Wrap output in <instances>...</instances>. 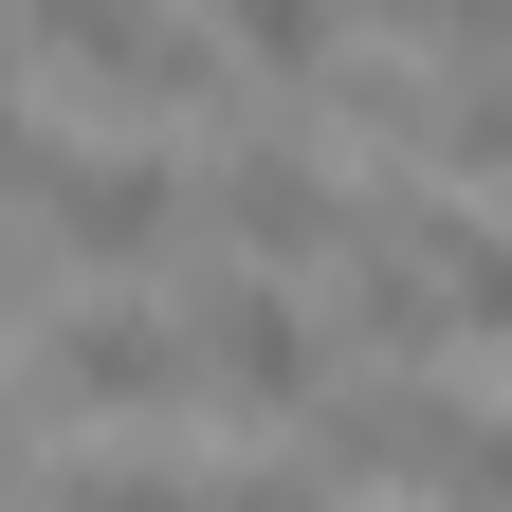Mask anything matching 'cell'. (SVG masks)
<instances>
[{
  "instance_id": "obj_1",
  "label": "cell",
  "mask_w": 512,
  "mask_h": 512,
  "mask_svg": "<svg viewBox=\"0 0 512 512\" xmlns=\"http://www.w3.org/2000/svg\"><path fill=\"white\" fill-rule=\"evenodd\" d=\"M183 384H202V403H256V421H293L311 403V311H293V275H183Z\"/></svg>"
},
{
  "instance_id": "obj_2",
  "label": "cell",
  "mask_w": 512,
  "mask_h": 512,
  "mask_svg": "<svg viewBox=\"0 0 512 512\" xmlns=\"http://www.w3.org/2000/svg\"><path fill=\"white\" fill-rule=\"evenodd\" d=\"M183 220H202L238 275H311V256H348V183L311 147H220L202 183H183Z\"/></svg>"
},
{
  "instance_id": "obj_3",
  "label": "cell",
  "mask_w": 512,
  "mask_h": 512,
  "mask_svg": "<svg viewBox=\"0 0 512 512\" xmlns=\"http://www.w3.org/2000/svg\"><path fill=\"white\" fill-rule=\"evenodd\" d=\"M37 238L74 256V275H165V256H183V165L165 147H55Z\"/></svg>"
},
{
  "instance_id": "obj_4",
  "label": "cell",
  "mask_w": 512,
  "mask_h": 512,
  "mask_svg": "<svg viewBox=\"0 0 512 512\" xmlns=\"http://www.w3.org/2000/svg\"><path fill=\"white\" fill-rule=\"evenodd\" d=\"M37 403H74V421H183L202 384H183V330H165L147 293H110V311L74 293V311L37 330Z\"/></svg>"
},
{
  "instance_id": "obj_5",
  "label": "cell",
  "mask_w": 512,
  "mask_h": 512,
  "mask_svg": "<svg viewBox=\"0 0 512 512\" xmlns=\"http://www.w3.org/2000/svg\"><path fill=\"white\" fill-rule=\"evenodd\" d=\"M19 55H55V74H92L128 110H202L220 92V55L165 19V0H19Z\"/></svg>"
},
{
  "instance_id": "obj_6",
  "label": "cell",
  "mask_w": 512,
  "mask_h": 512,
  "mask_svg": "<svg viewBox=\"0 0 512 512\" xmlns=\"http://www.w3.org/2000/svg\"><path fill=\"white\" fill-rule=\"evenodd\" d=\"M220 37H238L256 74H275V92H311V74L348 55V0H220Z\"/></svg>"
},
{
  "instance_id": "obj_7",
  "label": "cell",
  "mask_w": 512,
  "mask_h": 512,
  "mask_svg": "<svg viewBox=\"0 0 512 512\" xmlns=\"http://www.w3.org/2000/svg\"><path fill=\"white\" fill-rule=\"evenodd\" d=\"M421 165L439 183H512V74H458V92H439L421 110Z\"/></svg>"
},
{
  "instance_id": "obj_8",
  "label": "cell",
  "mask_w": 512,
  "mask_h": 512,
  "mask_svg": "<svg viewBox=\"0 0 512 512\" xmlns=\"http://www.w3.org/2000/svg\"><path fill=\"white\" fill-rule=\"evenodd\" d=\"M421 494H439V512H512V403H458V421H439Z\"/></svg>"
},
{
  "instance_id": "obj_9",
  "label": "cell",
  "mask_w": 512,
  "mask_h": 512,
  "mask_svg": "<svg viewBox=\"0 0 512 512\" xmlns=\"http://www.w3.org/2000/svg\"><path fill=\"white\" fill-rule=\"evenodd\" d=\"M37 512H220V476H183V458H74Z\"/></svg>"
},
{
  "instance_id": "obj_10",
  "label": "cell",
  "mask_w": 512,
  "mask_h": 512,
  "mask_svg": "<svg viewBox=\"0 0 512 512\" xmlns=\"http://www.w3.org/2000/svg\"><path fill=\"white\" fill-rule=\"evenodd\" d=\"M37 183H55V128H37L19 92H0V202H37Z\"/></svg>"
},
{
  "instance_id": "obj_11",
  "label": "cell",
  "mask_w": 512,
  "mask_h": 512,
  "mask_svg": "<svg viewBox=\"0 0 512 512\" xmlns=\"http://www.w3.org/2000/svg\"><path fill=\"white\" fill-rule=\"evenodd\" d=\"M220 512H348V494H311L293 458H256V476H220Z\"/></svg>"
},
{
  "instance_id": "obj_12",
  "label": "cell",
  "mask_w": 512,
  "mask_h": 512,
  "mask_svg": "<svg viewBox=\"0 0 512 512\" xmlns=\"http://www.w3.org/2000/svg\"><path fill=\"white\" fill-rule=\"evenodd\" d=\"M0 74H19V0H0Z\"/></svg>"
},
{
  "instance_id": "obj_13",
  "label": "cell",
  "mask_w": 512,
  "mask_h": 512,
  "mask_svg": "<svg viewBox=\"0 0 512 512\" xmlns=\"http://www.w3.org/2000/svg\"><path fill=\"white\" fill-rule=\"evenodd\" d=\"M0 311H19V238H0Z\"/></svg>"
},
{
  "instance_id": "obj_14",
  "label": "cell",
  "mask_w": 512,
  "mask_h": 512,
  "mask_svg": "<svg viewBox=\"0 0 512 512\" xmlns=\"http://www.w3.org/2000/svg\"><path fill=\"white\" fill-rule=\"evenodd\" d=\"M0 439H19V403H0Z\"/></svg>"
}]
</instances>
